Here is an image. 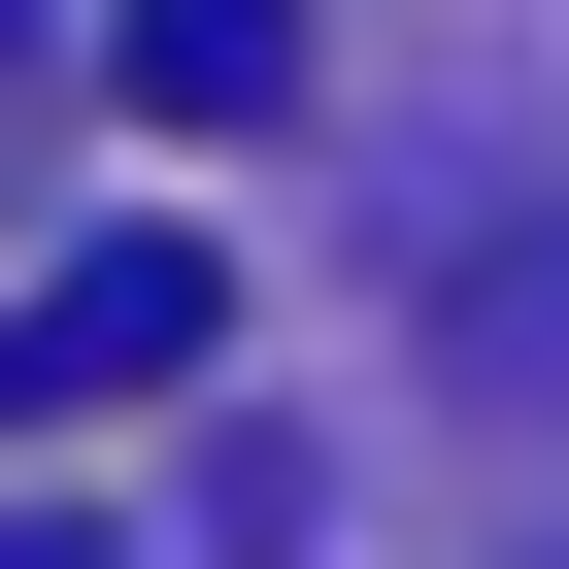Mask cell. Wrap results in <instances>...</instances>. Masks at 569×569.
<instances>
[{
  "label": "cell",
  "instance_id": "1",
  "mask_svg": "<svg viewBox=\"0 0 569 569\" xmlns=\"http://www.w3.org/2000/svg\"><path fill=\"white\" fill-rule=\"evenodd\" d=\"M201 336H234V268H201V234H68L34 302H0V436H101V402H201Z\"/></svg>",
  "mask_w": 569,
  "mask_h": 569
},
{
  "label": "cell",
  "instance_id": "2",
  "mask_svg": "<svg viewBox=\"0 0 569 569\" xmlns=\"http://www.w3.org/2000/svg\"><path fill=\"white\" fill-rule=\"evenodd\" d=\"M168 134H268V101H302V0H134V34H101Z\"/></svg>",
  "mask_w": 569,
  "mask_h": 569
},
{
  "label": "cell",
  "instance_id": "4",
  "mask_svg": "<svg viewBox=\"0 0 569 569\" xmlns=\"http://www.w3.org/2000/svg\"><path fill=\"white\" fill-rule=\"evenodd\" d=\"M0 569H101V536H0Z\"/></svg>",
  "mask_w": 569,
  "mask_h": 569
},
{
  "label": "cell",
  "instance_id": "3",
  "mask_svg": "<svg viewBox=\"0 0 569 569\" xmlns=\"http://www.w3.org/2000/svg\"><path fill=\"white\" fill-rule=\"evenodd\" d=\"M469 369H569V234H536V268H469Z\"/></svg>",
  "mask_w": 569,
  "mask_h": 569
}]
</instances>
